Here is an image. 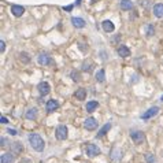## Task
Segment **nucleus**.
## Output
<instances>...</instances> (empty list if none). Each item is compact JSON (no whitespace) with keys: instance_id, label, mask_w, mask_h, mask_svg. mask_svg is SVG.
I'll use <instances>...</instances> for the list:
<instances>
[{"instance_id":"nucleus-1","label":"nucleus","mask_w":163,"mask_h":163,"mask_svg":"<svg viewBox=\"0 0 163 163\" xmlns=\"http://www.w3.org/2000/svg\"><path fill=\"white\" fill-rule=\"evenodd\" d=\"M29 141H30L32 148H33L34 151H37V152L44 151V148H45L44 140L41 139V136H40V134H37V133L30 134V136H29Z\"/></svg>"},{"instance_id":"nucleus-2","label":"nucleus","mask_w":163,"mask_h":163,"mask_svg":"<svg viewBox=\"0 0 163 163\" xmlns=\"http://www.w3.org/2000/svg\"><path fill=\"white\" fill-rule=\"evenodd\" d=\"M55 136H56L58 140H60V141L66 140L67 136H69V130H67V126H65V125H59V126L56 127V130H55Z\"/></svg>"},{"instance_id":"nucleus-3","label":"nucleus","mask_w":163,"mask_h":163,"mask_svg":"<svg viewBox=\"0 0 163 163\" xmlns=\"http://www.w3.org/2000/svg\"><path fill=\"white\" fill-rule=\"evenodd\" d=\"M99 153H100V148H99L96 144H88V145H86V155H88L89 158H95Z\"/></svg>"},{"instance_id":"nucleus-4","label":"nucleus","mask_w":163,"mask_h":163,"mask_svg":"<svg viewBox=\"0 0 163 163\" xmlns=\"http://www.w3.org/2000/svg\"><path fill=\"white\" fill-rule=\"evenodd\" d=\"M97 121L95 119V118H92V117H89V118H86L85 119V122H84V127L86 130H95L96 127H97Z\"/></svg>"},{"instance_id":"nucleus-5","label":"nucleus","mask_w":163,"mask_h":163,"mask_svg":"<svg viewBox=\"0 0 163 163\" xmlns=\"http://www.w3.org/2000/svg\"><path fill=\"white\" fill-rule=\"evenodd\" d=\"M130 136H132V140L134 141V144H139L140 145V144H143L145 141V134L143 132H133Z\"/></svg>"},{"instance_id":"nucleus-6","label":"nucleus","mask_w":163,"mask_h":163,"mask_svg":"<svg viewBox=\"0 0 163 163\" xmlns=\"http://www.w3.org/2000/svg\"><path fill=\"white\" fill-rule=\"evenodd\" d=\"M158 113H159V107H151L149 110H147L145 113L141 115V119H151L155 115H158Z\"/></svg>"},{"instance_id":"nucleus-7","label":"nucleus","mask_w":163,"mask_h":163,"mask_svg":"<svg viewBox=\"0 0 163 163\" xmlns=\"http://www.w3.org/2000/svg\"><path fill=\"white\" fill-rule=\"evenodd\" d=\"M37 62L40 63L41 66H47V65H52V59H51L48 55H45V54H41V55H38V59Z\"/></svg>"},{"instance_id":"nucleus-8","label":"nucleus","mask_w":163,"mask_h":163,"mask_svg":"<svg viewBox=\"0 0 163 163\" xmlns=\"http://www.w3.org/2000/svg\"><path fill=\"white\" fill-rule=\"evenodd\" d=\"M49 91H51V86L48 82H40L38 84V92H40V95L41 96H45L49 93Z\"/></svg>"},{"instance_id":"nucleus-9","label":"nucleus","mask_w":163,"mask_h":163,"mask_svg":"<svg viewBox=\"0 0 163 163\" xmlns=\"http://www.w3.org/2000/svg\"><path fill=\"white\" fill-rule=\"evenodd\" d=\"M45 108H47V113H52V111L59 108V103H58L56 100H54V99H51V100H48Z\"/></svg>"},{"instance_id":"nucleus-10","label":"nucleus","mask_w":163,"mask_h":163,"mask_svg":"<svg viewBox=\"0 0 163 163\" xmlns=\"http://www.w3.org/2000/svg\"><path fill=\"white\" fill-rule=\"evenodd\" d=\"M117 52H118V55L122 56V58L130 56V49L126 45H119V47H118V49H117Z\"/></svg>"},{"instance_id":"nucleus-11","label":"nucleus","mask_w":163,"mask_h":163,"mask_svg":"<svg viewBox=\"0 0 163 163\" xmlns=\"http://www.w3.org/2000/svg\"><path fill=\"white\" fill-rule=\"evenodd\" d=\"M11 12L15 15V17H21V15H24L25 12V8L22 7V6H18V4H14L11 7Z\"/></svg>"},{"instance_id":"nucleus-12","label":"nucleus","mask_w":163,"mask_h":163,"mask_svg":"<svg viewBox=\"0 0 163 163\" xmlns=\"http://www.w3.org/2000/svg\"><path fill=\"white\" fill-rule=\"evenodd\" d=\"M11 151H12V153H19V152H22V151H24V145H22V143H21V141L12 143V144H11Z\"/></svg>"},{"instance_id":"nucleus-13","label":"nucleus","mask_w":163,"mask_h":163,"mask_svg":"<svg viewBox=\"0 0 163 163\" xmlns=\"http://www.w3.org/2000/svg\"><path fill=\"white\" fill-rule=\"evenodd\" d=\"M71 24L74 25V28H78V29H81V28H84L85 26V21L82 18H77V17H73L71 18Z\"/></svg>"},{"instance_id":"nucleus-14","label":"nucleus","mask_w":163,"mask_h":163,"mask_svg":"<svg viewBox=\"0 0 163 163\" xmlns=\"http://www.w3.org/2000/svg\"><path fill=\"white\" fill-rule=\"evenodd\" d=\"M101 26H103V29L105 32H107V33H111V32H114V24L111 21H107V19H105V21H103L101 22Z\"/></svg>"},{"instance_id":"nucleus-15","label":"nucleus","mask_w":163,"mask_h":163,"mask_svg":"<svg viewBox=\"0 0 163 163\" xmlns=\"http://www.w3.org/2000/svg\"><path fill=\"white\" fill-rule=\"evenodd\" d=\"M74 96H75V99H78V100H85V97H86V89L85 88L77 89V91L74 92Z\"/></svg>"},{"instance_id":"nucleus-16","label":"nucleus","mask_w":163,"mask_h":163,"mask_svg":"<svg viewBox=\"0 0 163 163\" xmlns=\"http://www.w3.org/2000/svg\"><path fill=\"white\" fill-rule=\"evenodd\" d=\"M2 163H12L14 162V155H12V152H6L2 155Z\"/></svg>"},{"instance_id":"nucleus-17","label":"nucleus","mask_w":163,"mask_h":163,"mask_svg":"<svg viewBox=\"0 0 163 163\" xmlns=\"http://www.w3.org/2000/svg\"><path fill=\"white\" fill-rule=\"evenodd\" d=\"M26 119H30V121H34L37 118V108H29L25 114Z\"/></svg>"},{"instance_id":"nucleus-18","label":"nucleus","mask_w":163,"mask_h":163,"mask_svg":"<svg viewBox=\"0 0 163 163\" xmlns=\"http://www.w3.org/2000/svg\"><path fill=\"white\" fill-rule=\"evenodd\" d=\"M153 15H155L156 18H163V4H156L155 7H153Z\"/></svg>"},{"instance_id":"nucleus-19","label":"nucleus","mask_w":163,"mask_h":163,"mask_svg":"<svg viewBox=\"0 0 163 163\" xmlns=\"http://www.w3.org/2000/svg\"><path fill=\"white\" fill-rule=\"evenodd\" d=\"M97 107H99V103L96 100H92V101H88V103H86V111H88V113H93Z\"/></svg>"},{"instance_id":"nucleus-20","label":"nucleus","mask_w":163,"mask_h":163,"mask_svg":"<svg viewBox=\"0 0 163 163\" xmlns=\"http://www.w3.org/2000/svg\"><path fill=\"white\" fill-rule=\"evenodd\" d=\"M110 129H111V123H105L104 126L101 127L100 130H99V133H97V136H96V137H97V139H100V137H103L104 134L107 133V132H108V130H110Z\"/></svg>"},{"instance_id":"nucleus-21","label":"nucleus","mask_w":163,"mask_h":163,"mask_svg":"<svg viewBox=\"0 0 163 163\" xmlns=\"http://www.w3.org/2000/svg\"><path fill=\"white\" fill-rule=\"evenodd\" d=\"M121 8L122 10H132L133 3L130 0H121Z\"/></svg>"},{"instance_id":"nucleus-22","label":"nucleus","mask_w":163,"mask_h":163,"mask_svg":"<svg viewBox=\"0 0 163 163\" xmlns=\"http://www.w3.org/2000/svg\"><path fill=\"white\" fill-rule=\"evenodd\" d=\"M104 70H99L97 73H96V81L97 82H104Z\"/></svg>"},{"instance_id":"nucleus-23","label":"nucleus","mask_w":163,"mask_h":163,"mask_svg":"<svg viewBox=\"0 0 163 163\" xmlns=\"http://www.w3.org/2000/svg\"><path fill=\"white\" fill-rule=\"evenodd\" d=\"M70 77H71V79L74 82H78L79 79H81V77H79V73L77 71V70H73V71L70 73Z\"/></svg>"},{"instance_id":"nucleus-24","label":"nucleus","mask_w":163,"mask_h":163,"mask_svg":"<svg viewBox=\"0 0 163 163\" xmlns=\"http://www.w3.org/2000/svg\"><path fill=\"white\" fill-rule=\"evenodd\" d=\"M19 59H21L24 63L30 62V56H28V54H26V52H21V54H19Z\"/></svg>"},{"instance_id":"nucleus-25","label":"nucleus","mask_w":163,"mask_h":163,"mask_svg":"<svg viewBox=\"0 0 163 163\" xmlns=\"http://www.w3.org/2000/svg\"><path fill=\"white\" fill-rule=\"evenodd\" d=\"M145 161H147V163H155L156 159H155V156H153L152 153H147V155H145Z\"/></svg>"},{"instance_id":"nucleus-26","label":"nucleus","mask_w":163,"mask_h":163,"mask_svg":"<svg viewBox=\"0 0 163 163\" xmlns=\"http://www.w3.org/2000/svg\"><path fill=\"white\" fill-rule=\"evenodd\" d=\"M92 67H93V63H92V62H86V63H84L82 69H84L85 71H92Z\"/></svg>"},{"instance_id":"nucleus-27","label":"nucleus","mask_w":163,"mask_h":163,"mask_svg":"<svg viewBox=\"0 0 163 163\" xmlns=\"http://www.w3.org/2000/svg\"><path fill=\"white\" fill-rule=\"evenodd\" d=\"M155 34V29H153L152 25H149L148 26V36H153Z\"/></svg>"},{"instance_id":"nucleus-28","label":"nucleus","mask_w":163,"mask_h":163,"mask_svg":"<svg viewBox=\"0 0 163 163\" xmlns=\"http://www.w3.org/2000/svg\"><path fill=\"white\" fill-rule=\"evenodd\" d=\"M7 133H10V134H11V136H17V130H14V129H8L7 130Z\"/></svg>"},{"instance_id":"nucleus-29","label":"nucleus","mask_w":163,"mask_h":163,"mask_svg":"<svg viewBox=\"0 0 163 163\" xmlns=\"http://www.w3.org/2000/svg\"><path fill=\"white\" fill-rule=\"evenodd\" d=\"M0 49H2V52H4V49H6V43L4 41H0Z\"/></svg>"},{"instance_id":"nucleus-30","label":"nucleus","mask_w":163,"mask_h":163,"mask_svg":"<svg viewBox=\"0 0 163 163\" xmlns=\"http://www.w3.org/2000/svg\"><path fill=\"white\" fill-rule=\"evenodd\" d=\"M0 122H2V123H8V119L6 117H2V118H0Z\"/></svg>"},{"instance_id":"nucleus-31","label":"nucleus","mask_w":163,"mask_h":163,"mask_svg":"<svg viewBox=\"0 0 163 163\" xmlns=\"http://www.w3.org/2000/svg\"><path fill=\"white\" fill-rule=\"evenodd\" d=\"M19 163H32L30 159H22V161H19Z\"/></svg>"},{"instance_id":"nucleus-32","label":"nucleus","mask_w":163,"mask_h":163,"mask_svg":"<svg viewBox=\"0 0 163 163\" xmlns=\"http://www.w3.org/2000/svg\"><path fill=\"white\" fill-rule=\"evenodd\" d=\"M2 145H3V147H4V145H7V140H6L4 137L2 139Z\"/></svg>"},{"instance_id":"nucleus-33","label":"nucleus","mask_w":163,"mask_h":163,"mask_svg":"<svg viewBox=\"0 0 163 163\" xmlns=\"http://www.w3.org/2000/svg\"><path fill=\"white\" fill-rule=\"evenodd\" d=\"M71 8H73V6H69V7H65V10H67V11H70Z\"/></svg>"},{"instance_id":"nucleus-34","label":"nucleus","mask_w":163,"mask_h":163,"mask_svg":"<svg viewBox=\"0 0 163 163\" xmlns=\"http://www.w3.org/2000/svg\"><path fill=\"white\" fill-rule=\"evenodd\" d=\"M161 101H163V95L161 96Z\"/></svg>"},{"instance_id":"nucleus-35","label":"nucleus","mask_w":163,"mask_h":163,"mask_svg":"<svg viewBox=\"0 0 163 163\" xmlns=\"http://www.w3.org/2000/svg\"><path fill=\"white\" fill-rule=\"evenodd\" d=\"M40 163H43V162H40Z\"/></svg>"}]
</instances>
